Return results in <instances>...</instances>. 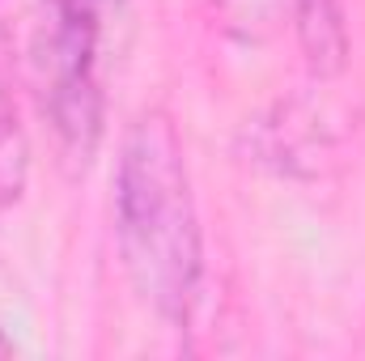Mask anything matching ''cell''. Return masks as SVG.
<instances>
[{
    "mask_svg": "<svg viewBox=\"0 0 365 361\" xmlns=\"http://www.w3.org/2000/svg\"><path fill=\"white\" fill-rule=\"evenodd\" d=\"M43 4H47L38 43L43 115L51 123L60 162L73 175H86L106 123L102 47H106V21L119 9V0H43Z\"/></svg>",
    "mask_w": 365,
    "mask_h": 361,
    "instance_id": "7a4b0ae2",
    "label": "cell"
},
{
    "mask_svg": "<svg viewBox=\"0 0 365 361\" xmlns=\"http://www.w3.org/2000/svg\"><path fill=\"white\" fill-rule=\"evenodd\" d=\"M217 4H221L225 26H230L234 34L259 43V39L272 34V26H276V17H280V4H284V0H217Z\"/></svg>",
    "mask_w": 365,
    "mask_h": 361,
    "instance_id": "5b68a950",
    "label": "cell"
},
{
    "mask_svg": "<svg viewBox=\"0 0 365 361\" xmlns=\"http://www.w3.org/2000/svg\"><path fill=\"white\" fill-rule=\"evenodd\" d=\"M30 179V141L17 115V98L0 77V208L17 204Z\"/></svg>",
    "mask_w": 365,
    "mask_h": 361,
    "instance_id": "277c9868",
    "label": "cell"
},
{
    "mask_svg": "<svg viewBox=\"0 0 365 361\" xmlns=\"http://www.w3.org/2000/svg\"><path fill=\"white\" fill-rule=\"evenodd\" d=\"M293 34L314 81H336L349 68V17L344 0H289Z\"/></svg>",
    "mask_w": 365,
    "mask_h": 361,
    "instance_id": "3957f363",
    "label": "cell"
},
{
    "mask_svg": "<svg viewBox=\"0 0 365 361\" xmlns=\"http://www.w3.org/2000/svg\"><path fill=\"white\" fill-rule=\"evenodd\" d=\"M115 238L140 302L182 323L204 280V234L179 128L166 111H140L115 166Z\"/></svg>",
    "mask_w": 365,
    "mask_h": 361,
    "instance_id": "6da1fadb",
    "label": "cell"
},
{
    "mask_svg": "<svg viewBox=\"0 0 365 361\" xmlns=\"http://www.w3.org/2000/svg\"><path fill=\"white\" fill-rule=\"evenodd\" d=\"M13 353H17V349H13V340H9V336H0V357H13Z\"/></svg>",
    "mask_w": 365,
    "mask_h": 361,
    "instance_id": "8992f818",
    "label": "cell"
}]
</instances>
